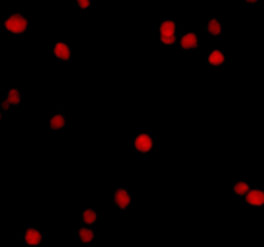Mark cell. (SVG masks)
Instances as JSON below:
<instances>
[{
    "mask_svg": "<svg viewBox=\"0 0 264 247\" xmlns=\"http://www.w3.org/2000/svg\"><path fill=\"white\" fill-rule=\"evenodd\" d=\"M5 28L6 31H9V33H13V34H24L29 22H28V19L24 16V14H11L9 17H6L5 20Z\"/></svg>",
    "mask_w": 264,
    "mask_h": 247,
    "instance_id": "obj_1",
    "label": "cell"
},
{
    "mask_svg": "<svg viewBox=\"0 0 264 247\" xmlns=\"http://www.w3.org/2000/svg\"><path fill=\"white\" fill-rule=\"evenodd\" d=\"M161 42L164 45H173L176 42V22L175 20H162L159 25Z\"/></svg>",
    "mask_w": 264,
    "mask_h": 247,
    "instance_id": "obj_2",
    "label": "cell"
},
{
    "mask_svg": "<svg viewBox=\"0 0 264 247\" xmlns=\"http://www.w3.org/2000/svg\"><path fill=\"white\" fill-rule=\"evenodd\" d=\"M135 148L141 153H148L151 148H153V139L151 136L142 133V135H138L135 139Z\"/></svg>",
    "mask_w": 264,
    "mask_h": 247,
    "instance_id": "obj_3",
    "label": "cell"
},
{
    "mask_svg": "<svg viewBox=\"0 0 264 247\" xmlns=\"http://www.w3.org/2000/svg\"><path fill=\"white\" fill-rule=\"evenodd\" d=\"M53 54H54V57L59 59V60H71V57H73V53H71L70 45H67V44H64V42H57V44L54 45Z\"/></svg>",
    "mask_w": 264,
    "mask_h": 247,
    "instance_id": "obj_4",
    "label": "cell"
},
{
    "mask_svg": "<svg viewBox=\"0 0 264 247\" xmlns=\"http://www.w3.org/2000/svg\"><path fill=\"white\" fill-rule=\"evenodd\" d=\"M130 202H131V197L125 189H118L115 192V204L120 210H125L130 205Z\"/></svg>",
    "mask_w": 264,
    "mask_h": 247,
    "instance_id": "obj_5",
    "label": "cell"
},
{
    "mask_svg": "<svg viewBox=\"0 0 264 247\" xmlns=\"http://www.w3.org/2000/svg\"><path fill=\"white\" fill-rule=\"evenodd\" d=\"M25 243L28 246H39L42 243V233L33 227H28L25 230Z\"/></svg>",
    "mask_w": 264,
    "mask_h": 247,
    "instance_id": "obj_6",
    "label": "cell"
},
{
    "mask_svg": "<svg viewBox=\"0 0 264 247\" xmlns=\"http://www.w3.org/2000/svg\"><path fill=\"white\" fill-rule=\"evenodd\" d=\"M249 205H264V192L263 190H249L246 195Z\"/></svg>",
    "mask_w": 264,
    "mask_h": 247,
    "instance_id": "obj_7",
    "label": "cell"
},
{
    "mask_svg": "<svg viewBox=\"0 0 264 247\" xmlns=\"http://www.w3.org/2000/svg\"><path fill=\"white\" fill-rule=\"evenodd\" d=\"M181 47L184 49H193L198 47V36L195 33H186L181 37Z\"/></svg>",
    "mask_w": 264,
    "mask_h": 247,
    "instance_id": "obj_8",
    "label": "cell"
},
{
    "mask_svg": "<svg viewBox=\"0 0 264 247\" xmlns=\"http://www.w3.org/2000/svg\"><path fill=\"white\" fill-rule=\"evenodd\" d=\"M207 33L210 36H219L222 33V24L219 22L218 19H210L207 22Z\"/></svg>",
    "mask_w": 264,
    "mask_h": 247,
    "instance_id": "obj_9",
    "label": "cell"
},
{
    "mask_svg": "<svg viewBox=\"0 0 264 247\" xmlns=\"http://www.w3.org/2000/svg\"><path fill=\"white\" fill-rule=\"evenodd\" d=\"M67 124V119L64 115H54L49 118V127H51V130H60L64 128Z\"/></svg>",
    "mask_w": 264,
    "mask_h": 247,
    "instance_id": "obj_10",
    "label": "cell"
},
{
    "mask_svg": "<svg viewBox=\"0 0 264 247\" xmlns=\"http://www.w3.org/2000/svg\"><path fill=\"white\" fill-rule=\"evenodd\" d=\"M209 64L213 65V67H219V65H222V64H224V54H222L219 49L212 51V53L209 54Z\"/></svg>",
    "mask_w": 264,
    "mask_h": 247,
    "instance_id": "obj_11",
    "label": "cell"
},
{
    "mask_svg": "<svg viewBox=\"0 0 264 247\" xmlns=\"http://www.w3.org/2000/svg\"><path fill=\"white\" fill-rule=\"evenodd\" d=\"M20 99H22V96H20V91L19 90H9L8 93H6V102L11 107H14V105H19L20 104Z\"/></svg>",
    "mask_w": 264,
    "mask_h": 247,
    "instance_id": "obj_12",
    "label": "cell"
},
{
    "mask_svg": "<svg viewBox=\"0 0 264 247\" xmlns=\"http://www.w3.org/2000/svg\"><path fill=\"white\" fill-rule=\"evenodd\" d=\"M79 240L82 241V243H85V244H88V243H91V241L95 240V232L90 230V229L82 227V229L79 230Z\"/></svg>",
    "mask_w": 264,
    "mask_h": 247,
    "instance_id": "obj_13",
    "label": "cell"
},
{
    "mask_svg": "<svg viewBox=\"0 0 264 247\" xmlns=\"http://www.w3.org/2000/svg\"><path fill=\"white\" fill-rule=\"evenodd\" d=\"M82 220H84L85 224H95V222L97 221V213H96V210H93V209H87V210H84V213H82Z\"/></svg>",
    "mask_w": 264,
    "mask_h": 247,
    "instance_id": "obj_14",
    "label": "cell"
},
{
    "mask_svg": "<svg viewBox=\"0 0 264 247\" xmlns=\"http://www.w3.org/2000/svg\"><path fill=\"white\" fill-rule=\"evenodd\" d=\"M233 192H235L237 195H240V197H244V195H247V192H249V184L244 181H240L233 185Z\"/></svg>",
    "mask_w": 264,
    "mask_h": 247,
    "instance_id": "obj_15",
    "label": "cell"
},
{
    "mask_svg": "<svg viewBox=\"0 0 264 247\" xmlns=\"http://www.w3.org/2000/svg\"><path fill=\"white\" fill-rule=\"evenodd\" d=\"M76 3L80 9H87L91 6V0H76Z\"/></svg>",
    "mask_w": 264,
    "mask_h": 247,
    "instance_id": "obj_16",
    "label": "cell"
},
{
    "mask_svg": "<svg viewBox=\"0 0 264 247\" xmlns=\"http://www.w3.org/2000/svg\"><path fill=\"white\" fill-rule=\"evenodd\" d=\"M2 108H3V110H6V111H9V110H11V105H9L6 100H3V104H2Z\"/></svg>",
    "mask_w": 264,
    "mask_h": 247,
    "instance_id": "obj_17",
    "label": "cell"
},
{
    "mask_svg": "<svg viewBox=\"0 0 264 247\" xmlns=\"http://www.w3.org/2000/svg\"><path fill=\"white\" fill-rule=\"evenodd\" d=\"M246 2H247L249 5H253V3H257V2H258V0H246Z\"/></svg>",
    "mask_w": 264,
    "mask_h": 247,
    "instance_id": "obj_18",
    "label": "cell"
},
{
    "mask_svg": "<svg viewBox=\"0 0 264 247\" xmlns=\"http://www.w3.org/2000/svg\"><path fill=\"white\" fill-rule=\"evenodd\" d=\"M0 122H2V111H0Z\"/></svg>",
    "mask_w": 264,
    "mask_h": 247,
    "instance_id": "obj_19",
    "label": "cell"
}]
</instances>
